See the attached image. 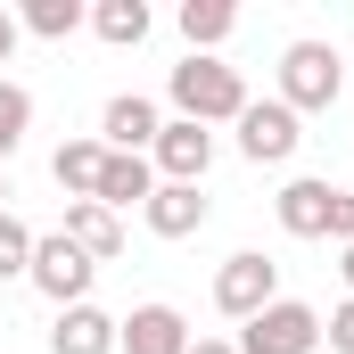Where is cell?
<instances>
[{"mask_svg":"<svg viewBox=\"0 0 354 354\" xmlns=\"http://www.w3.org/2000/svg\"><path fill=\"white\" fill-rule=\"evenodd\" d=\"M239 354H322V313L305 297H272L256 322H239Z\"/></svg>","mask_w":354,"mask_h":354,"instance_id":"4","label":"cell"},{"mask_svg":"<svg viewBox=\"0 0 354 354\" xmlns=\"http://www.w3.org/2000/svg\"><path fill=\"white\" fill-rule=\"evenodd\" d=\"M272 214H280L288 239H338V248L354 239V189H338V181H322V174H297L272 198Z\"/></svg>","mask_w":354,"mask_h":354,"instance_id":"3","label":"cell"},{"mask_svg":"<svg viewBox=\"0 0 354 354\" xmlns=\"http://www.w3.org/2000/svg\"><path fill=\"white\" fill-rule=\"evenodd\" d=\"M50 354H115V313L99 305H66L50 322Z\"/></svg>","mask_w":354,"mask_h":354,"instance_id":"13","label":"cell"},{"mask_svg":"<svg viewBox=\"0 0 354 354\" xmlns=\"http://www.w3.org/2000/svg\"><path fill=\"white\" fill-rule=\"evenodd\" d=\"M157 132H165V115H157V99H140V91H115V99L99 107V149H107V157H149Z\"/></svg>","mask_w":354,"mask_h":354,"instance_id":"8","label":"cell"},{"mask_svg":"<svg viewBox=\"0 0 354 354\" xmlns=\"http://www.w3.org/2000/svg\"><path fill=\"white\" fill-rule=\"evenodd\" d=\"M75 248H83L91 264H115L124 256V214H107L99 198H66V223H58Z\"/></svg>","mask_w":354,"mask_h":354,"instance_id":"12","label":"cell"},{"mask_svg":"<svg viewBox=\"0 0 354 354\" xmlns=\"http://www.w3.org/2000/svg\"><path fill=\"white\" fill-rule=\"evenodd\" d=\"M174 25H181V41H189V58H214V50L239 33V8H231V0H181Z\"/></svg>","mask_w":354,"mask_h":354,"instance_id":"14","label":"cell"},{"mask_svg":"<svg viewBox=\"0 0 354 354\" xmlns=\"http://www.w3.org/2000/svg\"><path fill=\"white\" fill-rule=\"evenodd\" d=\"M165 99H174L181 124H239V107H248V83H239V66H223V58H181L174 75H165Z\"/></svg>","mask_w":354,"mask_h":354,"instance_id":"1","label":"cell"},{"mask_svg":"<svg viewBox=\"0 0 354 354\" xmlns=\"http://www.w3.org/2000/svg\"><path fill=\"white\" fill-rule=\"evenodd\" d=\"M272 297H280V264H272L264 248H239V256L214 264V313L223 322H256Z\"/></svg>","mask_w":354,"mask_h":354,"instance_id":"6","label":"cell"},{"mask_svg":"<svg viewBox=\"0 0 354 354\" xmlns=\"http://www.w3.org/2000/svg\"><path fill=\"white\" fill-rule=\"evenodd\" d=\"M25 280H33V288H41V297L66 313V305H91V280H99V264H91L66 231H33V272H25Z\"/></svg>","mask_w":354,"mask_h":354,"instance_id":"5","label":"cell"},{"mask_svg":"<svg viewBox=\"0 0 354 354\" xmlns=\"http://www.w3.org/2000/svg\"><path fill=\"white\" fill-rule=\"evenodd\" d=\"M338 272H346V297H354V239L338 248Z\"/></svg>","mask_w":354,"mask_h":354,"instance_id":"24","label":"cell"},{"mask_svg":"<svg viewBox=\"0 0 354 354\" xmlns=\"http://www.w3.org/2000/svg\"><path fill=\"white\" fill-rule=\"evenodd\" d=\"M25 132H33V91L0 75V165H8L17 149H25Z\"/></svg>","mask_w":354,"mask_h":354,"instance_id":"19","label":"cell"},{"mask_svg":"<svg viewBox=\"0 0 354 354\" xmlns=\"http://www.w3.org/2000/svg\"><path fill=\"white\" fill-rule=\"evenodd\" d=\"M149 198H157V165L149 157H107V174H99V206L107 214H132Z\"/></svg>","mask_w":354,"mask_h":354,"instance_id":"15","label":"cell"},{"mask_svg":"<svg viewBox=\"0 0 354 354\" xmlns=\"http://www.w3.org/2000/svg\"><path fill=\"white\" fill-rule=\"evenodd\" d=\"M231 132H239V157H248V165H288V157L305 149V115L280 107V99H248Z\"/></svg>","mask_w":354,"mask_h":354,"instance_id":"7","label":"cell"},{"mask_svg":"<svg viewBox=\"0 0 354 354\" xmlns=\"http://www.w3.org/2000/svg\"><path fill=\"white\" fill-rule=\"evenodd\" d=\"M17 41H25V25H17V8H0V66L17 58Z\"/></svg>","mask_w":354,"mask_h":354,"instance_id":"22","label":"cell"},{"mask_svg":"<svg viewBox=\"0 0 354 354\" xmlns=\"http://www.w3.org/2000/svg\"><path fill=\"white\" fill-rule=\"evenodd\" d=\"M189 354H239L231 338H189Z\"/></svg>","mask_w":354,"mask_h":354,"instance_id":"23","label":"cell"},{"mask_svg":"<svg viewBox=\"0 0 354 354\" xmlns=\"http://www.w3.org/2000/svg\"><path fill=\"white\" fill-rule=\"evenodd\" d=\"M0 214H8V174H0Z\"/></svg>","mask_w":354,"mask_h":354,"instance_id":"25","label":"cell"},{"mask_svg":"<svg viewBox=\"0 0 354 354\" xmlns=\"http://www.w3.org/2000/svg\"><path fill=\"white\" fill-rule=\"evenodd\" d=\"M149 165H157V181H189V189H206V174H214V132H206V124L165 115V132H157Z\"/></svg>","mask_w":354,"mask_h":354,"instance_id":"9","label":"cell"},{"mask_svg":"<svg viewBox=\"0 0 354 354\" xmlns=\"http://www.w3.org/2000/svg\"><path fill=\"white\" fill-rule=\"evenodd\" d=\"M115 354H189V322L174 305H132L115 322Z\"/></svg>","mask_w":354,"mask_h":354,"instance_id":"10","label":"cell"},{"mask_svg":"<svg viewBox=\"0 0 354 354\" xmlns=\"http://www.w3.org/2000/svg\"><path fill=\"white\" fill-rule=\"evenodd\" d=\"M91 33L107 50H140L149 41V0H91Z\"/></svg>","mask_w":354,"mask_h":354,"instance_id":"16","label":"cell"},{"mask_svg":"<svg viewBox=\"0 0 354 354\" xmlns=\"http://www.w3.org/2000/svg\"><path fill=\"white\" fill-rule=\"evenodd\" d=\"M322 338H330V354H354V297H346V305H330Z\"/></svg>","mask_w":354,"mask_h":354,"instance_id":"21","label":"cell"},{"mask_svg":"<svg viewBox=\"0 0 354 354\" xmlns=\"http://www.w3.org/2000/svg\"><path fill=\"white\" fill-rule=\"evenodd\" d=\"M280 107H297V115H322V107H338L346 99V58H338V41H288L280 50V91H272Z\"/></svg>","mask_w":354,"mask_h":354,"instance_id":"2","label":"cell"},{"mask_svg":"<svg viewBox=\"0 0 354 354\" xmlns=\"http://www.w3.org/2000/svg\"><path fill=\"white\" fill-rule=\"evenodd\" d=\"M25 272H33V231H25L17 214H0V288L25 280Z\"/></svg>","mask_w":354,"mask_h":354,"instance_id":"20","label":"cell"},{"mask_svg":"<svg viewBox=\"0 0 354 354\" xmlns=\"http://www.w3.org/2000/svg\"><path fill=\"white\" fill-rule=\"evenodd\" d=\"M206 214H214V198H206V189H189V181H157V198L140 206V223H149L157 239H198V231H206Z\"/></svg>","mask_w":354,"mask_h":354,"instance_id":"11","label":"cell"},{"mask_svg":"<svg viewBox=\"0 0 354 354\" xmlns=\"http://www.w3.org/2000/svg\"><path fill=\"white\" fill-rule=\"evenodd\" d=\"M50 174H58V189H66V198H99V174H107V149H99V140H66V149L50 157Z\"/></svg>","mask_w":354,"mask_h":354,"instance_id":"17","label":"cell"},{"mask_svg":"<svg viewBox=\"0 0 354 354\" xmlns=\"http://www.w3.org/2000/svg\"><path fill=\"white\" fill-rule=\"evenodd\" d=\"M17 25H25L33 41H66V33H83V25H91V8H83V0H25Z\"/></svg>","mask_w":354,"mask_h":354,"instance_id":"18","label":"cell"}]
</instances>
